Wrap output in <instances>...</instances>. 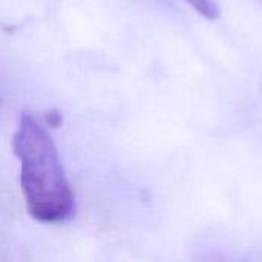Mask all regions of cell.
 Returning a JSON list of instances; mask_svg holds the SVG:
<instances>
[{
    "label": "cell",
    "instance_id": "obj_1",
    "mask_svg": "<svg viewBox=\"0 0 262 262\" xmlns=\"http://www.w3.org/2000/svg\"><path fill=\"white\" fill-rule=\"evenodd\" d=\"M12 149L20 161L28 213L43 224L68 221L75 212V196L51 134L32 114H21Z\"/></svg>",
    "mask_w": 262,
    "mask_h": 262
},
{
    "label": "cell",
    "instance_id": "obj_2",
    "mask_svg": "<svg viewBox=\"0 0 262 262\" xmlns=\"http://www.w3.org/2000/svg\"><path fill=\"white\" fill-rule=\"evenodd\" d=\"M187 3L196 11L200 12L203 17L209 18V20H215L220 17L221 11L220 6L213 2V0H187Z\"/></svg>",
    "mask_w": 262,
    "mask_h": 262
}]
</instances>
